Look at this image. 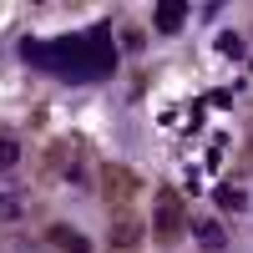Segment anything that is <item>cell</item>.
Here are the masks:
<instances>
[{
  "label": "cell",
  "instance_id": "cell-7",
  "mask_svg": "<svg viewBox=\"0 0 253 253\" xmlns=\"http://www.w3.org/2000/svg\"><path fill=\"white\" fill-rule=\"evenodd\" d=\"M15 162H20V142L15 137H0V172H10Z\"/></svg>",
  "mask_w": 253,
  "mask_h": 253
},
{
  "label": "cell",
  "instance_id": "cell-9",
  "mask_svg": "<svg viewBox=\"0 0 253 253\" xmlns=\"http://www.w3.org/2000/svg\"><path fill=\"white\" fill-rule=\"evenodd\" d=\"M132 238H137V228H126V218H117V223H112V243H117V248H126Z\"/></svg>",
  "mask_w": 253,
  "mask_h": 253
},
{
  "label": "cell",
  "instance_id": "cell-4",
  "mask_svg": "<svg viewBox=\"0 0 253 253\" xmlns=\"http://www.w3.org/2000/svg\"><path fill=\"white\" fill-rule=\"evenodd\" d=\"M193 233H198V243H203L208 253H223V248H228V233H223L218 218H193Z\"/></svg>",
  "mask_w": 253,
  "mask_h": 253
},
{
  "label": "cell",
  "instance_id": "cell-1",
  "mask_svg": "<svg viewBox=\"0 0 253 253\" xmlns=\"http://www.w3.org/2000/svg\"><path fill=\"white\" fill-rule=\"evenodd\" d=\"M20 51L36 71H51L56 81H71V86H91V81H107L117 71V41H112V20H96L91 31L76 36H56V41H20Z\"/></svg>",
  "mask_w": 253,
  "mask_h": 253
},
{
  "label": "cell",
  "instance_id": "cell-5",
  "mask_svg": "<svg viewBox=\"0 0 253 253\" xmlns=\"http://www.w3.org/2000/svg\"><path fill=\"white\" fill-rule=\"evenodd\" d=\"M51 243L61 253H91V238H81L76 228H66V223H51Z\"/></svg>",
  "mask_w": 253,
  "mask_h": 253
},
{
  "label": "cell",
  "instance_id": "cell-3",
  "mask_svg": "<svg viewBox=\"0 0 253 253\" xmlns=\"http://www.w3.org/2000/svg\"><path fill=\"white\" fill-rule=\"evenodd\" d=\"M182 20H187V5H182V0H157L152 26H157L162 36H177V31H182Z\"/></svg>",
  "mask_w": 253,
  "mask_h": 253
},
{
  "label": "cell",
  "instance_id": "cell-6",
  "mask_svg": "<svg viewBox=\"0 0 253 253\" xmlns=\"http://www.w3.org/2000/svg\"><path fill=\"white\" fill-rule=\"evenodd\" d=\"M213 203L223 208V213H248V193H243V187H233V182L213 187Z\"/></svg>",
  "mask_w": 253,
  "mask_h": 253
},
{
  "label": "cell",
  "instance_id": "cell-2",
  "mask_svg": "<svg viewBox=\"0 0 253 253\" xmlns=\"http://www.w3.org/2000/svg\"><path fill=\"white\" fill-rule=\"evenodd\" d=\"M182 198L177 193H157V213H152V233H157V243H172L177 233H182Z\"/></svg>",
  "mask_w": 253,
  "mask_h": 253
},
{
  "label": "cell",
  "instance_id": "cell-10",
  "mask_svg": "<svg viewBox=\"0 0 253 253\" xmlns=\"http://www.w3.org/2000/svg\"><path fill=\"white\" fill-rule=\"evenodd\" d=\"M0 218H5V223H15V218H20V203H10V198H0Z\"/></svg>",
  "mask_w": 253,
  "mask_h": 253
},
{
  "label": "cell",
  "instance_id": "cell-8",
  "mask_svg": "<svg viewBox=\"0 0 253 253\" xmlns=\"http://www.w3.org/2000/svg\"><path fill=\"white\" fill-rule=\"evenodd\" d=\"M218 51H223V56H243L248 46H243V36H233V31H223V36H218Z\"/></svg>",
  "mask_w": 253,
  "mask_h": 253
}]
</instances>
